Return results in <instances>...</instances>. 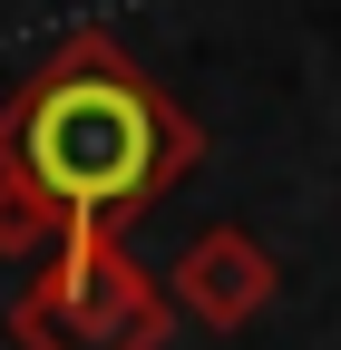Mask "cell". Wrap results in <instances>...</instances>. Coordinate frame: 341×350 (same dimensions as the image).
Segmentation results:
<instances>
[{"label": "cell", "instance_id": "obj_4", "mask_svg": "<svg viewBox=\"0 0 341 350\" xmlns=\"http://www.w3.org/2000/svg\"><path fill=\"white\" fill-rule=\"evenodd\" d=\"M59 234H68V224H59V204L0 175V262H49V253H59Z\"/></svg>", "mask_w": 341, "mask_h": 350}, {"label": "cell", "instance_id": "obj_2", "mask_svg": "<svg viewBox=\"0 0 341 350\" xmlns=\"http://www.w3.org/2000/svg\"><path fill=\"white\" fill-rule=\"evenodd\" d=\"M10 340L20 350H166V292L127 262L117 234L68 224L49 273L10 301Z\"/></svg>", "mask_w": 341, "mask_h": 350}, {"label": "cell", "instance_id": "obj_1", "mask_svg": "<svg viewBox=\"0 0 341 350\" xmlns=\"http://www.w3.org/2000/svg\"><path fill=\"white\" fill-rule=\"evenodd\" d=\"M205 156V126L117 49L78 29L0 98V175L59 204V224L117 234Z\"/></svg>", "mask_w": 341, "mask_h": 350}, {"label": "cell", "instance_id": "obj_3", "mask_svg": "<svg viewBox=\"0 0 341 350\" xmlns=\"http://www.w3.org/2000/svg\"><path fill=\"white\" fill-rule=\"evenodd\" d=\"M273 282H283L273 253L253 243L244 224H205V234L176 253V301H186L205 331H244V321L273 301Z\"/></svg>", "mask_w": 341, "mask_h": 350}]
</instances>
